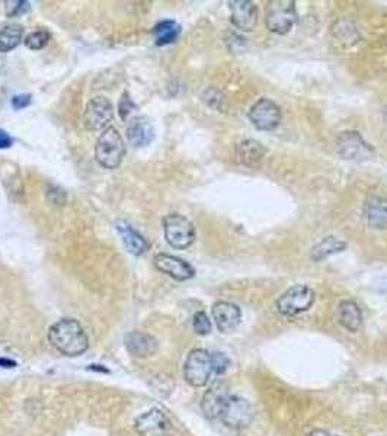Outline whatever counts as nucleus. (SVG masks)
Instances as JSON below:
<instances>
[{
	"instance_id": "f257e3e1",
	"label": "nucleus",
	"mask_w": 387,
	"mask_h": 436,
	"mask_svg": "<svg viewBox=\"0 0 387 436\" xmlns=\"http://www.w3.org/2000/svg\"><path fill=\"white\" fill-rule=\"evenodd\" d=\"M48 341L66 357H79L89 348L88 334L75 318H61L54 323L48 330Z\"/></svg>"
},
{
	"instance_id": "f03ea898",
	"label": "nucleus",
	"mask_w": 387,
	"mask_h": 436,
	"mask_svg": "<svg viewBox=\"0 0 387 436\" xmlns=\"http://www.w3.org/2000/svg\"><path fill=\"white\" fill-rule=\"evenodd\" d=\"M126 156V143L115 127H108L98 137L95 146V159L104 169H116Z\"/></svg>"
},
{
	"instance_id": "7ed1b4c3",
	"label": "nucleus",
	"mask_w": 387,
	"mask_h": 436,
	"mask_svg": "<svg viewBox=\"0 0 387 436\" xmlns=\"http://www.w3.org/2000/svg\"><path fill=\"white\" fill-rule=\"evenodd\" d=\"M165 239L171 247L183 250L195 242V227L191 220L181 214H169L163 218Z\"/></svg>"
},
{
	"instance_id": "20e7f679",
	"label": "nucleus",
	"mask_w": 387,
	"mask_h": 436,
	"mask_svg": "<svg viewBox=\"0 0 387 436\" xmlns=\"http://www.w3.org/2000/svg\"><path fill=\"white\" fill-rule=\"evenodd\" d=\"M265 22L266 28L274 33H278V36L289 33L297 22L296 3L293 0H274V2H269L266 6Z\"/></svg>"
},
{
	"instance_id": "39448f33",
	"label": "nucleus",
	"mask_w": 387,
	"mask_h": 436,
	"mask_svg": "<svg viewBox=\"0 0 387 436\" xmlns=\"http://www.w3.org/2000/svg\"><path fill=\"white\" fill-rule=\"evenodd\" d=\"M185 380L192 387H204L214 375L213 373V358L206 349H194L183 365Z\"/></svg>"
},
{
	"instance_id": "423d86ee",
	"label": "nucleus",
	"mask_w": 387,
	"mask_h": 436,
	"mask_svg": "<svg viewBox=\"0 0 387 436\" xmlns=\"http://www.w3.org/2000/svg\"><path fill=\"white\" fill-rule=\"evenodd\" d=\"M336 153L344 160L364 162L374 156V150L363 139L360 132L345 131L336 139Z\"/></svg>"
},
{
	"instance_id": "0eeeda50",
	"label": "nucleus",
	"mask_w": 387,
	"mask_h": 436,
	"mask_svg": "<svg viewBox=\"0 0 387 436\" xmlns=\"http://www.w3.org/2000/svg\"><path fill=\"white\" fill-rule=\"evenodd\" d=\"M314 291L306 285H294L277 301V309L282 316L294 317L308 311L314 303Z\"/></svg>"
},
{
	"instance_id": "6e6552de",
	"label": "nucleus",
	"mask_w": 387,
	"mask_h": 436,
	"mask_svg": "<svg viewBox=\"0 0 387 436\" xmlns=\"http://www.w3.org/2000/svg\"><path fill=\"white\" fill-rule=\"evenodd\" d=\"M249 121L259 131H273L281 123V109L274 100L262 98L250 107Z\"/></svg>"
},
{
	"instance_id": "1a4fd4ad",
	"label": "nucleus",
	"mask_w": 387,
	"mask_h": 436,
	"mask_svg": "<svg viewBox=\"0 0 387 436\" xmlns=\"http://www.w3.org/2000/svg\"><path fill=\"white\" fill-rule=\"evenodd\" d=\"M114 118V107L111 100L105 96L92 98L83 115V123L89 131H100L109 127Z\"/></svg>"
},
{
	"instance_id": "9d476101",
	"label": "nucleus",
	"mask_w": 387,
	"mask_h": 436,
	"mask_svg": "<svg viewBox=\"0 0 387 436\" xmlns=\"http://www.w3.org/2000/svg\"><path fill=\"white\" fill-rule=\"evenodd\" d=\"M220 419L232 429H243L248 428L254 419V409L243 397L230 396Z\"/></svg>"
},
{
	"instance_id": "9b49d317",
	"label": "nucleus",
	"mask_w": 387,
	"mask_h": 436,
	"mask_svg": "<svg viewBox=\"0 0 387 436\" xmlns=\"http://www.w3.org/2000/svg\"><path fill=\"white\" fill-rule=\"evenodd\" d=\"M136 430L142 436H171L174 426L162 410L151 409L136 419Z\"/></svg>"
},
{
	"instance_id": "f8f14e48",
	"label": "nucleus",
	"mask_w": 387,
	"mask_h": 436,
	"mask_svg": "<svg viewBox=\"0 0 387 436\" xmlns=\"http://www.w3.org/2000/svg\"><path fill=\"white\" fill-rule=\"evenodd\" d=\"M230 396L232 394L229 391L227 385L222 381H217L204 394L203 401H201V409H203L207 417L220 419Z\"/></svg>"
},
{
	"instance_id": "ddd939ff",
	"label": "nucleus",
	"mask_w": 387,
	"mask_h": 436,
	"mask_svg": "<svg viewBox=\"0 0 387 436\" xmlns=\"http://www.w3.org/2000/svg\"><path fill=\"white\" fill-rule=\"evenodd\" d=\"M153 263L158 271L174 278L175 281H188L194 278L195 275V270L192 267V265L185 262L181 258L167 255V254H158L153 259Z\"/></svg>"
},
{
	"instance_id": "4468645a",
	"label": "nucleus",
	"mask_w": 387,
	"mask_h": 436,
	"mask_svg": "<svg viewBox=\"0 0 387 436\" xmlns=\"http://www.w3.org/2000/svg\"><path fill=\"white\" fill-rule=\"evenodd\" d=\"M211 314L217 329L222 333L233 332L242 320L241 309L229 301H217L211 309Z\"/></svg>"
},
{
	"instance_id": "2eb2a0df",
	"label": "nucleus",
	"mask_w": 387,
	"mask_h": 436,
	"mask_svg": "<svg viewBox=\"0 0 387 436\" xmlns=\"http://www.w3.org/2000/svg\"><path fill=\"white\" fill-rule=\"evenodd\" d=\"M230 16L232 22L241 31H254L258 25V8L249 0H236L230 2Z\"/></svg>"
},
{
	"instance_id": "dca6fc26",
	"label": "nucleus",
	"mask_w": 387,
	"mask_h": 436,
	"mask_svg": "<svg viewBox=\"0 0 387 436\" xmlns=\"http://www.w3.org/2000/svg\"><path fill=\"white\" fill-rule=\"evenodd\" d=\"M127 139L134 147H146L155 140V127L147 116H134L127 125Z\"/></svg>"
},
{
	"instance_id": "f3484780",
	"label": "nucleus",
	"mask_w": 387,
	"mask_h": 436,
	"mask_svg": "<svg viewBox=\"0 0 387 436\" xmlns=\"http://www.w3.org/2000/svg\"><path fill=\"white\" fill-rule=\"evenodd\" d=\"M126 348L132 357L149 358L158 352V341L149 333L131 332L126 336Z\"/></svg>"
},
{
	"instance_id": "a211bd4d",
	"label": "nucleus",
	"mask_w": 387,
	"mask_h": 436,
	"mask_svg": "<svg viewBox=\"0 0 387 436\" xmlns=\"http://www.w3.org/2000/svg\"><path fill=\"white\" fill-rule=\"evenodd\" d=\"M116 231L123 239V243L126 244L127 250L134 256H142L149 250L150 244L147 240L142 236L139 231L134 230L128 223L119 221L116 223Z\"/></svg>"
},
{
	"instance_id": "6ab92c4d",
	"label": "nucleus",
	"mask_w": 387,
	"mask_h": 436,
	"mask_svg": "<svg viewBox=\"0 0 387 436\" xmlns=\"http://www.w3.org/2000/svg\"><path fill=\"white\" fill-rule=\"evenodd\" d=\"M266 155V148L255 140H243L234 148V157L245 166L259 164Z\"/></svg>"
},
{
	"instance_id": "aec40b11",
	"label": "nucleus",
	"mask_w": 387,
	"mask_h": 436,
	"mask_svg": "<svg viewBox=\"0 0 387 436\" xmlns=\"http://www.w3.org/2000/svg\"><path fill=\"white\" fill-rule=\"evenodd\" d=\"M365 217L370 227L377 230L387 228V199L381 196H373L368 199L365 205Z\"/></svg>"
},
{
	"instance_id": "412c9836",
	"label": "nucleus",
	"mask_w": 387,
	"mask_h": 436,
	"mask_svg": "<svg viewBox=\"0 0 387 436\" xmlns=\"http://www.w3.org/2000/svg\"><path fill=\"white\" fill-rule=\"evenodd\" d=\"M338 318L340 323L349 332H357L361 327L363 323V314L361 309L358 307L354 301H341V304L338 307Z\"/></svg>"
},
{
	"instance_id": "4be33fe9",
	"label": "nucleus",
	"mask_w": 387,
	"mask_h": 436,
	"mask_svg": "<svg viewBox=\"0 0 387 436\" xmlns=\"http://www.w3.org/2000/svg\"><path fill=\"white\" fill-rule=\"evenodd\" d=\"M345 249H347V242L341 240L340 238L329 236V238H325L324 240H321L317 244H314L312 247L310 258L314 262H321V260H324L332 255L341 254V251H344Z\"/></svg>"
},
{
	"instance_id": "5701e85b",
	"label": "nucleus",
	"mask_w": 387,
	"mask_h": 436,
	"mask_svg": "<svg viewBox=\"0 0 387 436\" xmlns=\"http://www.w3.org/2000/svg\"><path fill=\"white\" fill-rule=\"evenodd\" d=\"M24 40V26L21 24H8L0 29V53H9Z\"/></svg>"
},
{
	"instance_id": "b1692460",
	"label": "nucleus",
	"mask_w": 387,
	"mask_h": 436,
	"mask_svg": "<svg viewBox=\"0 0 387 436\" xmlns=\"http://www.w3.org/2000/svg\"><path fill=\"white\" fill-rule=\"evenodd\" d=\"M153 33L156 38V45L159 47L169 45L175 42L176 38L179 37L181 26L175 21H162L155 26Z\"/></svg>"
},
{
	"instance_id": "393cba45",
	"label": "nucleus",
	"mask_w": 387,
	"mask_h": 436,
	"mask_svg": "<svg viewBox=\"0 0 387 436\" xmlns=\"http://www.w3.org/2000/svg\"><path fill=\"white\" fill-rule=\"evenodd\" d=\"M52 40V36L47 31H36L29 33V36L24 40L25 45L29 49H43L48 42Z\"/></svg>"
},
{
	"instance_id": "a878e982",
	"label": "nucleus",
	"mask_w": 387,
	"mask_h": 436,
	"mask_svg": "<svg viewBox=\"0 0 387 436\" xmlns=\"http://www.w3.org/2000/svg\"><path fill=\"white\" fill-rule=\"evenodd\" d=\"M340 28L333 26V33L338 37L342 42H348V44H354L358 40V33L356 31V28L352 26L348 22H338Z\"/></svg>"
},
{
	"instance_id": "bb28decb",
	"label": "nucleus",
	"mask_w": 387,
	"mask_h": 436,
	"mask_svg": "<svg viewBox=\"0 0 387 436\" xmlns=\"http://www.w3.org/2000/svg\"><path fill=\"white\" fill-rule=\"evenodd\" d=\"M192 327L197 334L206 336V334L211 332L213 326H211V320L208 318V316L204 311H198L192 318Z\"/></svg>"
},
{
	"instance_id": "cd10ccee",
	"label": "nucleus",
	"mask_w": 387,
	"mask_h": 436,
	"mask_svg": "<svg viewBox=\"0 0 387 436\" xmlns=\"http://www.w3.org/2000/svg\"><path fill=\"white\" fill-rule=\"evenodd\" d=\"M136 109V104L132 102V99L130 98V95L127 92L123 93L121 99H120V104H119V114H120V118L123 121H127V118L130 116V114Z\"/></svg>"
},
{
	"instance_id": "c85d7f7f",
	"label": "nucleus",
	"mask_w": 387,
	"mask_h": 436,
	"mask_svg": "<svg viewBox=\"0 0 387 436\" xmlns=\"http://www.w3.org/2000/svg\"><path fill=\"white\" fill-rule=\"evenodd\" d=\"M29 10V2L25 0H16V2H6V16L13 18V16H21L22 13Z\"/></svg>"
},
{
	"instance_id": "c756f323",
	"label": "nucleus",
	"mask_w": 387,
	"mask_h": 436,
	"mask_svg": "<svg viewBox=\"0 0 387 436\" xmlns=\"http://www.w3.org/2000/svg\"><path fill=\"white\" fill-rule=\"evenodd\" d=\"M213 358V373L214 375H222L226 373L229 361L223 354H211Z\"/></svg>"
},
{
	"instance_id": "7c9ffc66",
	"label": "nucleus",
	"mask_w": 387,
	"mask_h": 436,
	"mask_svg": "<svg viewBox=\"0 0 387 436\" xmlns=\"http://www.w3.org/2000/svg\"><path fill=\"white\" fill-rule=\"evenodd\" d=\"M32 102V96L29 93H24V95H15L10 100L12 104V108L20 111V109H24L26 107H29Z\"/></svg>"
},
{
	"instance_id": "2f4dec72",
	"label": "nucleus",
	"mask_w": 387,
	"mask_h": 436,
	"mask_svg": "<svg viewBox=\"0 0 387 436\" xmlns=\"http://www.w3.org/2000/svg\"><path fill=\"white\" fill-rule=\"evenodd\" d=\"M13 140L10 139L9 134L5 130H0V148H9L12 147Z\"/></svg>"
},
{
	"instance_id": "473e14b6",
	"label": "nucleus",
	"mask_w": 387,
	"mask_h": 436,
	"mask_svg": "<svg viewBox=\"0 0 387 436\" xmlns=\"http://www.w3.org/2000/svg\"><path fill=\"white\" fill-rule=\"evenodd\" d=\"M308 436H336V435H332V433H329V432H326V430H313V432H310Z\"/></svg>"
},
{
	"instance_id": "72a5a7b5",
	"label": "nucleus",
	"mask_w": 387,
	"mask_h": 436,
	"mask_svg": "<svg viewBox=\"0 0 387 436\" xmlns=\"http://www.w3.org/2000/svg\"><path fill=\"white\" fill-rule=\"evenodd\" d=\"M0 365H5L6 368H10L15 365V362H10V361H6V359H0Z\"/></svg>"
},
{
	"instance_id": "f704fd0d",
	"label": "nucleus",
	"mask_w": 387,
	"mask_h": 436,
	"mask_svg": "<svg viewBox=\"0 0 387 436\" xmlns=\"http://www.w3.org/2000/svg\"><path fill=\"white\" fill-rule=\"evenodd\" d=\"M383 120L387 124V107H384V109H383Z\"/></svg>"
}]
</instances>
